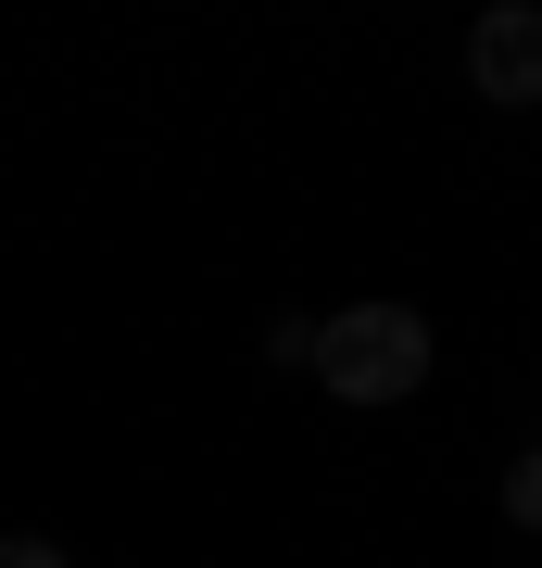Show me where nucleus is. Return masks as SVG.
Listing matches in <instances>:
<instances>
[{"label":"nucleus","mask_w":542,"mask_h":568,"mask_svg":"<svg viewBox=\"0 0 542 568\" xmlns=\"http://www.w3.org/2000/svg\"><path fill=\"white\" fill-rule=\"evenodd\" d=\"M467 77H480V102H504V114L542 102V13L530 0H492V13L467 26Z\"/></svg>","instance_id":"2"},{"label":"nucleus","mask_w":542,"mask_h":568,"mask_svg":"<svg viewBox=\"0 0 542 568\" xmlns=\"http://www.w3.org/2000/svg\"><path fill=\"white\" fill-rule=\"evenodd\" d=\"M504 518H518V530H542V443L504 467Z\"/></svg>","instance_id":"3"},{"label":"nucleus","mask_w":542,"mask_h":568,"mask_svg":"<svg viewBox=\"0 0 542 568\" xmlns=\"http://www.w3.org/2000/svg\"><path fill=\"white\" fill-rule=\"evenodd\" d=\"M316 379L341 392V405H403V392L429 379V316L417 304H341L316 328Z\"/></svg>","instance_id":"1"},{"label":"nucleus","mask_w":542,"mask_h":568,"mask_svg":"<svg viewBox=\"0 0 542 568\" xmlns=\"http://www.w3.org/2000/svg\"><path fill=\"white\" fill-rule=\"evenodd\" d=\"M0 568H63V544H39V530H0Z\"/></svg>","instance_id":"4"}]
</instances>
